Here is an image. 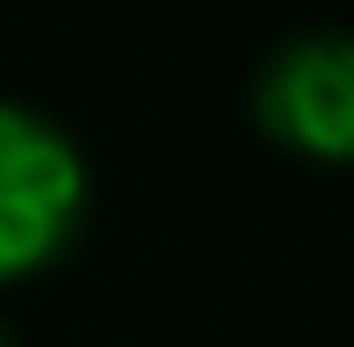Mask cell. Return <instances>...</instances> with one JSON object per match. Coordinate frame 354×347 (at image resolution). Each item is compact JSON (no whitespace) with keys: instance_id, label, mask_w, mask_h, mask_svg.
I'll return each instance as SVG.
<instances>
[{"instance_id":"6da1fadb","label":"cell","mask_w":354,"mask_h":347,"mask_svg":"<svg viewBox=\"0 0 354 347\" xmlns=\"http://www.w3.org/2000/svg\"><path fill=\"white\" fill-rule=\"evenodd\" d=\"M87 217V160L51 116L0 102V282H29Z\"/></svg>"},{"instance_id":"7a4b0ae2","label":"cell","mask_w":354,"mask_h":347,"mask_svg":"<svg viewBox=\"0 0 354 347\" xmlns=\"http://www.w3.org/2000/svg\"><path fill=\"white\" fill-rule=\"evenodd\" d=\"M253 116L311 167H354V29L289 37L253 80Z\"/></svg>"},{"instance_id":"3957f363","label":"cell","mask_w":354,"mask_h":347,"mask_svg":"<svg viewBox=\"0 0 354 347\" xmlns=\"http://www.w3.org/2000/svg\"><path fill=\"white\" fill-rule=\"evenodd\" d=\"M0 347H15V340H8V326H0Z\"/></svg>"}]
</instances>
